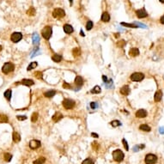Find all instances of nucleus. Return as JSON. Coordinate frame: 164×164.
Listing matches in <instances>:
<instances>
[{"mask_svg":"<svg viewBox=\"0 0 164 164\" xmlns=\"http://www.w3.org/2000/svg\"><path fill=\"white\" fill-rule=\"evenodd\" d=\"M113 159L116 162H121V161H123L124 156H124V153L120 150H117L113 152Z\"/></svg>","mask_w":164,"mask_h":164,"instance_id":"nucleus-1","label":"nucleus"},{"mask_svg":"<svg viewBox=\"0 0 164 164\" xmlns=\"http://www.w3.org/2000/svg\"><path fill=\"white\" fill-rule=\"evenodd\" d=\"M15 70V65L12 63H6L4 64L2 68V71L5 74H8L10 72H12Z\"/></svg>","mask_w":164,"mask_h":164,"instance_id":"nucleus-2","label":"nucleus"},{"mask_svg":"<svg viewBox=\"0 0 164 164\" xmlns=\"http://www.w3.org/2000/svg\"><path fill=\"white\" fill-rule=\"evenodd\" d=\"M144 78V75L141 72H135L131 76V80L134 82H140Z\"/></svg>","mask_w":164,"mask_h":164,"instance_id":"nucleus-3","label":"nucleus"},{"mask_svg":"<svg viewBox=\"0 0 164 164\" xmlns=\"http://www.w3.org/2000/svg\"><path fill=\"white\" fill-rule=\"evenodd\" d=\"M64 10H62L60 8H57L53 10V17H55V18H62V17H64Z\"/></svg>","mask_w":164,"mask_h":164,"instance_id":"nucleus-4","label":"nucleus"},{"mask_svg":"<svg viewBox=\"0 0 164 164\" xmlns=\"http://www.w3.org/2000/svg\"><path fill=\"white\" fill-rule=\"evenodd\" d=\"M52 28L49 27V26H47V27H45L43 29H42V32H41V34H42V36L45 38V39L48 40L51 37L52 35Z\"/></svg>","mask_w":164,"mask_h":164,"instance_id":"nucleus-5","label":"nucleus"},{"mask_svg":"<svg viewBox=\"0 0 164 164\" xmlns=\"http://www.w3.org/2000/svg\"><path fill=\"white\" fill-rule=\"evenodd\" d=\"M157 161L156 156L153 154H148L145 157V163L146 164H155Z\"/></svg>","mask_w":164,"mask_h":164,"instance_id":"nucleus-6","label":"nucleus"},{"mask_svg":"<svg viewBox=\"0 0 164 164\" xmlns=\"http://www.w3.org/2000/svg\"><path fill=\"white\" fill-rule=\"evenodd\" d=\"M63 106H64V107L66 109H71V108H73L74 106H75V101L70 100V99H65V100H64V101H63Z\"/></svg>","mask_w":164,"mask_h":164,"instance_id":"nucleus-7","label":"nucleus"},{"mask_svg":"<svg viewBox=\"0 0 164 164\" xmlns=\"http://www.w3.org/2000/svg\"><path fill=\"white\" fill-rule=\"evenodd\" d=\"M10 39H11V41H12L13 42L17 43V42H18V41H20L21 40L23 39V35L21 33H19V32H16V33H13L12 35H11Z\"/></svg>","mask_w":164,"mask_h":164,"instance_id":"nucleus-8","label":"nucleus"},{"mask_svg":"<svg viewBox=\"0 0 164 164\" xmlns=\"http://www.w3.org/2000/svg\"><path fill=\"white\" fill-rule=\"evenodd\" d=\"M40 146H41V142L39 140H32L29 143V147L31 149H33V150H35L37 148H39Z\"/></svg>","mask_w":164,"mask_h":164,"instance_id":"nucleus-9","label":"nucleus"},{"mask_svg":"<svg viewBox=\"0 0 164 164\" xmlns=\"http://www.w3.org/2000/svg\"><path fill=\"white\" fill-rule=\"evenodd\" d=\"M137 13V17H139V18H144V17H146L148 16L147 12H146V10L144 9H140V10H137L136 11Z\"/></svg>","mask_w":164,"mask_h":164,"instance_id":"nucleus-10","label":"nucleus"},{"mask_svg":"<svg viewBox=\"0 0 164 164\" xmlns=\"http://www.w3.org/2000/svg\"><path fill=\"white\" fill-rule=\"evenodd\" d=\"M136 116L137 118H145L147 116V112L144 109H139L138 111H137Z\"/></svg>","mask_w":164,"mask_h":164,"instance_id":"nucleus-11","label":"nucleus"},{"mask_svg":"<svg viewBox=\"0 0 164 164\" xmlns=\"http://www.w3.org/2000/svg\"><path fill=\"white\" fill-rule=\"evenodd\" d=\"M130 92H131V90H130V88L127 86V85L123 86L120 89V93L122 94H124V95H128V94H130Z\"/></svg>","mask_w":164,"mask_h":164,"instance_id":"nucleus-12","label":"nucleus"},{"mask_svg":"<svg viewBox=\"0 0 164 164\" xmlns=\"http://www.w3.org/2000/svg\"><path fill=\"white\" fill-rule=\"evenodd\" d=\"M62 118H63L62 113H59V112H57V113H54V115L53 116V120L54 122H59Z\"/></svg>","mask_w":164,"mask_h":164,"instance_id":"nucleus-13","label":"nucleus"},{"mask_svg":"<svg viewBox=\"0 0 164 164\" xmlns=\"http://www.w3.org/2000/svg\"><path fill=\"white\" fill-rule=\"evenodd\" d=\"M20 83L26 85V86H32V85H34L35 82L31 79H23V80H22V82H20Z\"/></svg>","mask_w":164,"mask_h":164,"instance_id":"nucleus-14","label":"nucleus"},{"mask_svg":"<svg viewBox=\"0 0 164 164\" xmlns=\"http://www.w3.org/2000/svg\"><path fill=\"white\" fill-rule=\"evenodd\" d=\"M162 90H157L155 94V101L158 102V101H160L162 100Z\"/></svg>","mask_w":164,"mask_h":164,"instance_id":"nucleus-15","label":"nucleus"},{"mask_svg":"<svg viewBox=\"0 0 164 164\" xmlns=\"http://www.w3.org/2000/svg\"><path fill=\"white\" fill-rule=\"evenodd\" d=\"M129 54L131 57H136V56L139 55V50L137 48H131L129 52Z\"/></svg>","mask_w":164,"mask_h":164,"instance_id":"nucleus-16","label":"nucleus"},{"mask_svg":"<svg viewBox=\"0 0 164 164\" xmlns=\"http://www.w3.org/2000/svg\"><path fill=\"white\" fill-rule=\"evenodd\" d=\"M13 136V140H14L15 143H19V142L21 141V136L19 135L18 132H17V131H14L12 134Z\"/></svg>","mask_w":164,"mask_h":164,"instance_id":"nucleus-17","label":"nucleus"},{"mask_svg":"<svg viewBox=\"0 0 164 164\" xmlns=\"http://www.w3.org/2000/svg\"><path fill=\"white\" fill-rule=\"evenodd\" d=\"M64 31L66 34H71L73 32V28L69 24H65L64 26Z\"/></svg>","mask_w":164,"mask_h":164,"instance_id":"nucleus-18","label":"nucleus"},{"mask_svg":"<svg viewBox=\"0 0 164 164\" xmlns=\"http://www.w3.org/2000/svg\"><path fill=\"white\" fill-rule=\"evenodd\" d=\"M75 83L77 85V86H82V83H83V79H82V76H77L75 78Z\"/></svg>","mask_w":164,"mask_h":164,"instance_id":"nucleus-19","label":"nucleus"},{"mask_svg":"<svg viewBox=\"0 0 164 164\" xmlns=\"http://www.w3.org/2000/svg\"><path fill=\"white\" fill-rule=\"evenodd\" d=\"M40 43V36L37 34H34L33 35V44L35 46H37Z\"/></svg>","mask_w":164,"mask_h":164,"instance_id":"nucleus-20","label":"nucleus"},{"mask_svg":"<svg viewBox=\"0 0 164 164\" xmlns=\"http://www.w3.org/2000/svg\"><path fill=\"white\" fill-rule=\"evenodd\" d=\"M101 20L103 21V22H108L109 20H110V16H109V14L107 12H104L102 14V16H101Z\"/></svg>","mask_w":164,"mask_h":164,"instance_id":"nucleus-21","label":"nucleus"},{"mask_svg":"<svg viewBox=\"0 0 164 164\" xmlns=\"http://www.w3.org/2000/svg\"><path fill=\"white\" fill-rule=\"evenodd\" d=\"M9 120L8 117L5 114H0V123H7Z\"/></svg>","mask_w":164,"mask_h":164,"instance_id":"nucleus-22","label":"nucleus"},{"mask_svg":"<svg viewBox=\"0 0 164 164\" xmlns=\"http://www.w3.org/2000/svg\"><path fill=\"white\" fill-rule=\"evenodd\" d=\"M52 59L53 60L54 62H57V63H59V62H60L62 60V56L59 55V54H55L54 56H53Z\"/></svg>","mask_w":164,"mask_h":164,"instance_id":"nucleus-23","label":"nucleus"},{"mask_svg":"<svg viewBox=\"0 0 164 164\" xmlns=\"http://www.w3.org/2000/svg\"><path fill=\"white\" fill-rule=\"evenodd\" d=\"M139 129L141 130V131H150V127L147 125H141L139 126Z\"/></svg>","mask_w":164,"mask_h":164,"instance_id":"nucleus-24","label":"nucleus"},{"mask_svg":"<svg viewBox=\"0 0 164 164\" xmlns=\"http://www.w3.org/2000/svg\"><path fill=\"white\" fill-rule=\"evenodd\" d=\"M72 53H73V56L75 57H77L81 54V50L78 48V47H76V48H74L73 51H72Z\"/></svg>","mask_w":164,"mask_h":164,"instance_id":"nucleus-25","label":"nucleus"},{"mask_svg":"<svg viewBox=\"0 0 164 164\" xmlns=\"http://www.w3.org/2000/svg\"><path fill=\"white\" fill-rule=\"evenodd\" d=\"M11 90L10 89H8V90H6L5 92H4V97L7 99L8 100H10V98H11Z\"/></svg>","mask_w":164,"mask_h":164,"instance_id":"nucleus-26","label":"nucleus"},{"mask_svg":"<svg viewBox=\"0 0 164 164\" xmlns=\"http://www.w3.org/2000/svg\"><path fill=\"white\" fill-rule=\"evenodd\" d=\"M46 162V159L44 157H40L39 159H37L34 162V164H43Z\"/></svg>","mask_w":164,"mask_h":164,"instance_id":"nucleus-27","label":"nucleus"},{"mask_svg":"<svg viewBox=\"0 0 164 164\" xmlns=\"http://www.w3.org/2000/svg\"><path fill=\"white\" fill-rule=\"evenodd\" d=\"M55 94H56V92L54 90H50V91H47V92H46L44 94H45L46 97H53Z\"/></svg>","mask_w":164,"mask_h":164,"instance_id":"nucleus-28","label":"nucleus"},{"mask_svg":"<svg viewBox=\"0 0 164 164\" xmlns=\"http://www.w3.org/2000/svg\"><path fill=\"white\" fill-rule=\"evenodd\" d=\"M11 159H12V156L10 153H5L4 154V160L6 161V162H10Z\"/></svg>","mask_w":164,"mask_h":164,"instance_id":"nucleus-29","label":"nucleus"},{"mask_svg":"<svg viewBox=\"0 0 164 164\" xmlns=\"http://www.w3.org/2000/svg\"><path fill=\"white\" fill-rule=\"evenodd\" d=\"M36 66H37V63H36V62H32V63H31V64L29 65V67H28L27 70H33L34 68H35Z\"/></svg>","mask_w":164,"mask_h":164,"instance_id":"nucleus-30","label":"nucleus"},{"mask_svg":"<svg viewBox=\"0 0 164 164\" xmlns=\"http://www.w3.org/2000/svg\"><path fill=\"white\" fill-rule=\"evenodd\" d=\"M100 91H101V89H100V88L99 86H95L94 87V88H93L92 90H91V93H93V94H94V93H100Z\"/></svg>","mask_w":164,"mask_h":164,"instance_id":"nucleus-31","label":"nucleus"},{"mask_svg":"<svg viewBox=\"0 0 164 164\" xmlns=\"http://www.w3.org/2000/svg\"><path fill=\"white\" fill-rule=\"evenodd\" d=\"M111 125H112V126H113V127H116V126L121 125V123L119 120H113L111 122Z\"/></svg>","mask_w":164,"mask_h":164,"instance_id":"nucleus-32","label":"nucleus"},{"mask_svg":"<svg viewBox=\"0 0 164 164\" xmlns=\"http://www.w3.org/2000/svg\"><path fill=\"white\" fill-rule=\"evenodd\" d=\"M121 25L128 28H137V26H136L135 24H130V23H121Z\"/></svg>","mask_w":164,"mask_h":164,"instance_id":"nucleus-33","label":"nucleus"},{"mask_svg":"<svg viewBox=\"0 0 164 164\" xmlns=\"http://www.w3.org/2000/svg\"><path fill=\"white\" fill-rule=\"evenodd\" d=\"M27 14L29 15V16H35V10L34 8H30L29 10L27 11Z\"/></svg>","mask_w":164,"mask_h":164,"instance_id":"nucleus-34","label":"nucleus"},{"mask_svg":"<svg viewBox=\"0 0 164 164\" xmlns=\"http://www.w3.org/2000/svg\"><path fill=\"white\" fill-rule=\"evenodd\" d=\"M92 28H93V23L91 22V21H88V23H87V25H86L87 30H90Z\"/></svg>","mask_w":164,"mask_h":164,"instance_id":"nucleus-35","label":"nucleus"},{"mask_svg":"<svg viewBox=\"0 0 164 164\" xmlns=\"http://www.w3.org/2000/svg\"><path fill=\"white\" fill-rule=\"evenodd\" d=\"M41 53V51H40L38 48H36V49L35 50V51L32 53V54H31V58H34V56H36V55H39V54Z\"/></svg>","mask_w":164,"mask_h":164,"instance_id":"nucleus-36","label":"nucleus"},{"mask_svg":"<svg viewBox=\"0 0 164 164\" xmlns=\"http://www.w3.org/2000/svg\"><path fill=\"white\" fill-rule=\"evenodd\" d=\"M35 76L38 79H42V72L41 71H36L35 73Z\"/></svg>","mask_w":164,"mask_h":164,"instance_id":"nucleus-37","label":"nucleus"},{"mask_svg":"<svg viewBox=\"0 0 164 164\" xmlns=\"http://www.w3.org/2000/svg\"><path fill=\"white\" fill-rule=\"evenodd\" d=\"M37 119H38V113H34L33 114H32V118H31V120H32V122H35V121L37 120Z\"/></svg>","mask_w":164,"mask_h":164,"instance_id":"nucleus-38","label":"nucleus"},{"mask_svg":"<svg viewBox=\"0 0 164 164\" xmlns=\"http://www.w3.org/2000/svg\"><path fill=\"white\" fill-rule=\"evenodd\" d=\"M82 164H94V162H93V161L91 160V159L88 158V159H85V160L82 162Z\"/></svg>","mask_w":164,"mask_h":164,"instance_id":"nucleus-39","label":"nucleus"},{"mask_svg":"<svg viewBox=\"0 0 164 164\" xmlns=\"http://www.w3.org/2000/svg\"><path fill=\"white\" fill-rule=\"evenodd\" d=\"M122 143H123V145H124V147H125V150H129V146H128V144H127V142H126V140L123 139L122 140Z\"/></svg>","mask_w":164,"mask_h":164,"instance_id":"nucleus-40","label":"nucleus"},{"mask_svg":"<svg viewBox=\"0 0 164 164\" xmlns=\"http://www.w3.org/2000/svg\"><path fill=\"white\" fill-rule=\"evenodd\" d=\"M125 45V42L124 41H119V42H117V46H118V47H124Z\"/></svg>","mask_w":164,"mask_h":164,"instance_id":"nucleus-41","label":"nucleus"},{"mask_svg":"<svg viewBox=\"0 0 164 164\" xmlns=\"http://www.w3.org/2000/svg\"><path fill=\"white\" fill-rule=\"evenodd\" d=\"M134 24H135V25H139L138 27H141V28H143V29H147V26H146V25H144V24H143V23H135Z\"/></svg>","mask_w":164,"mask_h":164,"instance_id":"nucleus-42","label":"nucleus"},{"mask_svg":"<svg viewBox=\"0 0 164 164\" xmlns=\"http://www.w3.org/2000/svg\"><path fill=\"white\" fill-rule=\"evenodd\" d=\"M90 107H91V108H93V109L96 108V107H97V104L95 102H91L90 103Z\"/></svg>","mask_w":164,"mask_h":164,"instance_id":"nucleus-43","label":"nucleus"},{"mask_svg":"<svg viewBox=\"0 0 164 164\" xmlns=\"http://www.w3.org/2000/svg\"><path fill=\"white\" fill-rule=\"evenodd\" d=\"M17 119H19V120H25V119H27V117L26 116H17Z\"/></svg>","mask_w":164,"mask_h":164,"instance_id":"nucleus-44","label":"nucleus"},{"mask_svg":"<svg viewBox=\"0 0 164 164\" xmlns=\"http://www.w3.org/2000/svg\"><path fill=\"white\" fill-rule=\"evenodd\" d=\"M63 87H64V88H70V84L66 83V82H64V83L63 84Z\"/></svg>","mask_w":164,"mask_h":164,"instance_id":"nucleus-45","label":"nucleus"},{"mask_svg":"<svg viewBox=\"0 0 164 164\" xmlns=\"http://www.w3.org/2000/svg\"><path fill=\"white\" fill-rule=\"evenodd\" d=\"M159 131H160L161 134H164V128L163 127H160V128H159Z\"/></svg>","mask_w":164,"mask_h":164,"instance_id":"nucleus-46","label":"nucleus"},{"mask_svg":"<svg viewBox=\"0 0 164 164\" xmlns=\"http://www.w3.org/2000/svg\"><path fill=\"white\" fill-rule=\"evenodd\" d=\"M102 79L104 80V82H105V83H106V82H107V81H108V80H107V76H102Z\"/></svg>","mask_w":164,"mask_h":164,"instance_id":"nucleus-47","label":"nucleus"},{"mask_svg":"<svg viewBox=\"0 0 164 164\" xmlns=\"http://www.w3.org/2000/svg\"><path fill=\"white\" fill-rule=\"evenodd\" d=\"M160 22H161V23H162V24H164V16H162V17H161Z\"/></svg>","mask_w":164,"mask_h":164,"instance_id":"nucleus-48","label":"nucleus"},{"mask_svg":"<svg viewBox=\"0 0 164 164\" xmlns=\"http://www.w3.org/2000/svg\"><path fill=\"white\" fill-rule=\"evenodd\" d=\"M91 135H92V136H93V137H98V135H97L96 133H94V132H93V133L91 134Z\"/></svg>","mask_w":164,"mask_h":164,"instance_id":"nucleus-49","label":"nucleus"},{"mask_svg":"<svg viewBox=\"0 0 164 164\" xmlns=\"http://www.w3.org/2000/svg\"><path fill=\"white\" fill-rule=\"evenodd\" d=\"M81 35H82V36H84L83 31H82V30H81Z\"/></svg>","mask_w":164,"mask_h":164,"instance_id":"nucleus-50","label":"nucleus"},{"mask_svg":"<svg viewBox=\"0 0 164 164\" xmlns=\"http://www.w3.org/2000/svg\"><path fill=\"white\" fill-rule=\"evenodd\" d=\"M119 34H116V35H115V37H119Z\"/></svg>","mask_w":164,"mask_h":164,"instance_id":"nucleus-51","label":"nucleus"},{"mask_svg":"<svg viewBox=\"0 0 164 164\" xmlns=\"http://www.w3.org/2000/svg\"><path fill=\"white\" fill-rule=\"evenodd\" d=\"M1 50H2V46L0 45V52H1Z\"/></svg>","mask_w":164,"mask_h":164,"instance_id":"nucleus-52","label":"nucleus"}]
</instances>
